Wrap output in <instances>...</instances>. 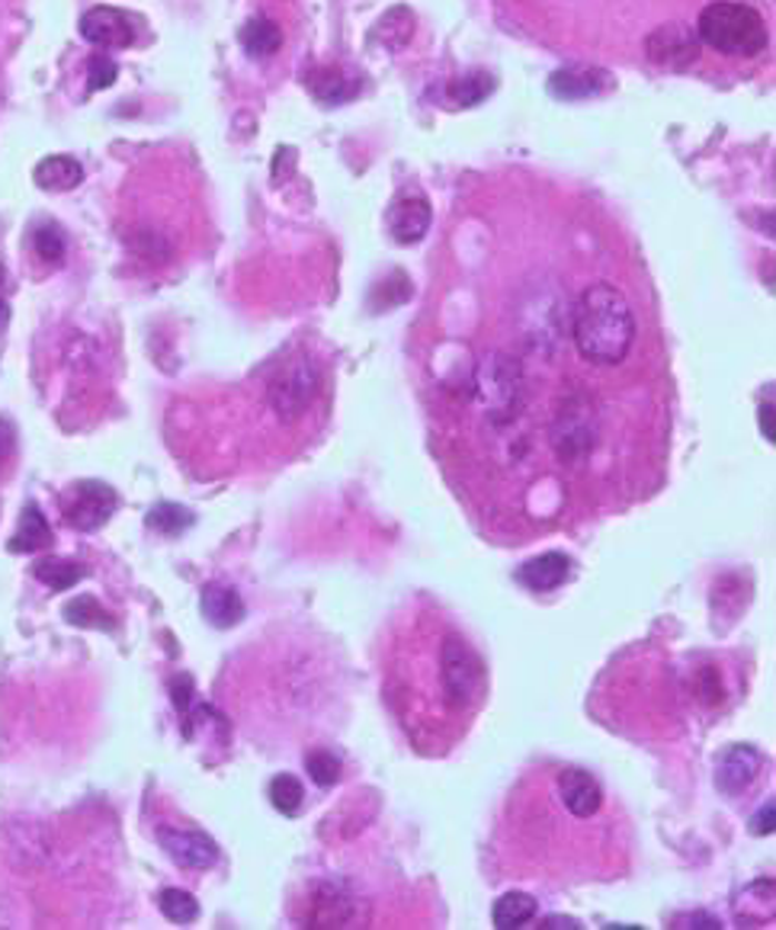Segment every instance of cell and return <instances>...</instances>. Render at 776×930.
<instances>
[{
  "label": "cell",
  "mask_w": 776,
  "mask_h": 930,
  "mask_svg": "<svg viewBox=\"0 0 776 930\" xmlns=\"http://www.w3.org/2000/svg\"><path fill=\"white\" fill-rule=\"evenodd\" d=\"M129 247H132L142 260H149V264H164V260L171 257V244H167V238H164L161 232H154V228H135V232L129 235Z\"/></svg>",
  "instance_id": "27"
},
{
  "label": "cell",
  "mask_w": 776,
  "mask_h": 930,
  "mask_svg": "<svg viewBox=\"0 0 776 930\" xmlns=\"http://www.w3.org/2000/svg\"><path fill=\"white\" fill-rule=\"evenodd\" d=\"M10 450H13V423L0 418V462L10 456Z\"/></svg>",
  "instance_id": "36"
},
{
  "label": "cell",
  "mask_w": 776,
  "mask_h": 930,
  "mask_svg": "<svg viewBox=\"0 0 776 930\" xmlns=\"http://www.w3.org/2000/svg\"><path fill=\"white\" fill-rule=\"evenodd\" d=\"M321 389V372L308 357H293L279 366V372L269 379L267 401L273 415L286 423H293L308 411L315 395Z\"/></svg>",
  "instance_id": "4"
},
{
  "label": "cell",
  "mask_w": 776,
  "mask_h": 930,
  "mask_svg": "<svg viewBox=\"0 0 776 930\" xmlns=\"http://www.w3.org/2000/svg\"><path fill=\"white\" fill-rule=\"evenodd\" d=\"M64 620L71 626H81V630H116V623L110 620V613L93 601V597H74V601L64 606Z\"/></svg>",
  "instance_id": "24"
},
{
  "label": "cell",
  "mask_w": 776,
  "mask_h": 930,
  "mask_svg": "<svg viewBox=\"0 0 776 930\" xmlns=\"http://www.w3.org/2000/svg\"><path fill=\"white\" fill-rule=\"evenodd\" d=\"M700 45L703 42L696 30H690L684 23H667L645 39V55L664 71H690L700 59Z\"/></svg>",
  "instance_id": "8"
},
{
  "label": "cell",
  "mask_w": 776,
  "mask_h": 930,
  "mask_svg": "<svg viewBox=\"0 0 776 930\" xmlns=\"http://www.w3.org/2000/svg\"><path fill=\"white\" fill-rule=\"evenodd\" d=\"M559 793H562V803L565 809L574 815V818H591L598 815L600 803H603V789L594 774L581 770V767H568L562 770L559 777Z\"/></svg>",
  "instance_id": "13"
},
{
  "label": "cell",
  "mask_w": 776,
  "mask_h": 930,
  "mask_svg": "<svg viewBox=\"0 0 776 930\" xmlns=\"http://www.w3.org/2000/svg\"><path fill=\"white\" fill-rule=\"evenodd\" d=\"M200 610H203V616L210 620L215 630H232V626H238L241 620H244L241 594L235 587H225V584H210L203 591Z\"/></svg>",
  "instance_id": "16"
},
{
  "label": "cell",
  "mask_w": 776,
  "mask_h": 930,
  "mask_svg": "<svg viewBox=\"0 0 776 930\" xmlns=\"http://www.w3.org/2000/svg\"><path fill=\"white\" fill-rule=\"evenodd\" d=\"M568 574H571V559L562 552H545L520 569V584H527L530 591H555L559 584H565Z\"/></svg>",
  "instance_id": "17"
},
{
  "label": "cell",
  "mask_w": 776,
  "mask_h": 930,
  "mask_svg": "<svg viewBox=\"0 0 776 930\" xmlns=\"http://www.w3.org/2000/svg\"><path fill=\"white\" fill-rule=\"evenodd\" d=\"M430 222H433L430 203H427V196H420L415 190L395 196L386 212L388 232H391V238L398 241V244H418V241H423V235L430 232Z\"/></svg>",
  "instance_id": "10"
},
{
  "label": "cell",
  "mask_w": 776,
  "mask_h": 930,
  "mask_svg": "<svg viewBox=\"0 0 776 930\" xmlns=\"http://www.w3.org/2000/svg\"><path fill=\"white\" fill-rule=\"evenodd\" d=\"M571 337L578 344V354L594 366H616L626 360L635 340V318L626 296L610 283L588 286L574 308Z\"/></svg>",
  "instance_id": "1"
},
{
  "label": "cell",
  "mask_w": 776,
  "mask_h": 930,
  "mask_svg": "<svg viewBox=\"0 0 776 930\" xmlns=\"http://www.w3.org/2000/svg\"><path fill=\"white\" fill-rule=\"evenodd\" d=\"M760 433L767 437V443H774V440H776L774 405H770V401H767V405H760Z\"/></svg>",
  "instance_id": "35"
},
{
  "label": "cell",
  "mask_w": 776,
  "mask_h": 930,
  "mask_svg": "<svg viewBox=\"0 0 776 930\" xmlns=\"http://www.w3.org/2000/svg\"><path fill=\"white\" fill-rule=\"evenodd\" d=\"M157 844L164 854L183 867V870H210L218 863V844L203 831H180V828H161Z\"/></svg>",
  "instance_id": "9"
},
{
  "label": "cell",
  "mask_w": 776,
  "mask_h": 930,
  "mask_svg": "<svg viewBox=\"0 0 776 930\" xmlns=\"http://www.w3.org/2000/svg\"><path fill=\"white\" fill-rule=\"evenodd\" d=\"M145 523H149L154 533H161V536H180V533H186V530L196 523V517H193V511L180 508V504L164 501V504H154V508H151Z\"/></svg>",
  "instance_id": "22"
},
{
  "label": "cell",
  "mask_w": 776,
  "mask_h": 930,
  "mask_svg": "<svg viewBox=\"0 0 776 930\" xmlns=\"http://www.w3.org/2000/svg\"><path fill=\"white\" fill-rule=\"evenodd\" d=\"M542 930H578L581 924L574 921V918H562V914H549L542 924H539Z\"/></svg>",
  "instance_id": "37"
},
{
  "label": "cell",
  "mask_w": 776,
  "mask_h": 930,
  "mask_svg": "<svg viewBox=\"0 0 776 930\" xmlns=\"http://www.w3.org/2000/svg\"><path fill=\"white\" fill-rule=\"evenodd\" d=\"M88 74L90 91H103V88H110V84L116 81L120 68H116V61L106 59V55H93V59L88 61Z\"/></svg>",
  "instance_id": "32"
},
{
  "label": "cell",
  "mask_w": 776,
  "mask_h": 930,
  "mask_svg": "<svg viewBox=\"0 0 776 930\" xmlns=\"http://www.w3.org/2000/svg\"><path fill=\"white\" fill-rule=\"evenodd\" d=\"M0 289H3V270H0ZM3 308H7V305H3V299H0V318H3Z\"/></svg>",
  "instance_id": "38"
},
{
  "label": "cell",
  "mask_w": 776,
  "mask_h": 930,
  "mask_svg": "<svg viewBox=\"0 0 776 930\" xmlns=\"http://www.w3.org/2000/svg\"><path fill=\"white\" fill-rule=\"evenodd\" d=\"M696 35L703 45H709L725 59H760L770 49L764 17L754 7L732 0L709 3L696 20Z\"/></svg>",
  "instance_id": "2"
},
{
  "label": "cell",
  "mask_w": 776,
  "mask_h": 930,
  "mask_svg": "<svg viewBox=\"0 0 776 930\" xmlns=\"http://www.w3.org/2000/svg\"><path fill=\"white\" fill-rule=\"evenodd\" d=\"M674 928L718 930L722 924H718V918H713V914H703V911H696V914H687V918H677V921H674Z\"/></svg>",
  "instance_id": "34"
},
{
  "label": "cell",
  "mask_w": 776,
  "mask_h": 930,
  "mask_svg": "<svg viewBox=\"0 0 776 930\" xmlns=\"http://www.w3.org/2000/svg\"><path fill=\"white\" fill-rule=\"evenodd\" d=\"M476 401L494 427L510 423L523 405V369L508 354H488L478 362Z\"/></svg>",
  "instance_id": "3"
},
{
  "label": "cell",
  "mask_w": 776,
  "mask_h": 930,
  "mask_svg": "<svg viewBox=\"0 0 776 930\" xmlns=\"http://www.w3.org/2000/svg\"><path fill=\"white\" fill-rule=\"evenodd\" d=\"M32 247L49 264H61L64 260V238H61V232L55 225H39L35 235H32Z\"/></svg>",
  "instance_id": "31"
},
{
  "label": "cell",
  "mask_w": 776,
  "mask_h": 930,
  "mask_svg": "<svg viewBox=\"0 0 776 930\" xmlns=\"http://www.w3.org/2000/svg\"><path fill=\"white\" fill-rule=\"evenodd\" d=\"M32 181L49 193H68L84 181V167H81V161H74L68 154H52V157H42L35 164Z\"/></svg>",
  "instance_id": "18"
},
{
  "label": "cell",
  "mask_w": 776,
  "mask_h": 930,
  "mask_svg": "<svg viewBox=\"0 0 776 930\" xmlns=\"http://www.w3.org/2000/svg\"><path fill=\"white\" fill-rule=\"evenodd\" d=\"M774 818H776V806L774 803H767L764 809L757 811L754 818H751V835H757V838H764V835H774Z\"/></svg>",
  "instance_id": "33"
},
{
  "label": "cell",
  "mask_w": 776,
  "mask_h": 930,
  "mask_svg": "<svg viewBox=\"0 0 776 930\" xmlns=\"http://www.w3.org/2000/svg\"><path fill=\"white\" fill-rule=\"evenodd\" d=\"M32 574H35L45 587H52V591H71L88 571L81 569L78 562H71V559H42V562H35Z\"/></svg>",
  "instance_id": "21"
},
{
  "label": "cell",
  "mask_w": 776,
  "mask_h": 930,
  "mask_svg": "<svg viewBox=\"0 0 776 930\" xmlns=\"http://www.w3.org/2000/svg\"><path fill=\"white\" fill-rule=\"evenodd\" d=\"M305 770H308V777L318 783V786H334V783L340 780V757L337 754H330V750H312L308 757H305Z\"/></svg>",
  "instance_id": "30"
},
{
  "label": "cell",
  "mask_w": 776,
  "mask_h": 930,
  "mask_svg": "<svg viewBox=\"0 0 776 930\" xmlns=\"http://www.w3.org/2000/svg\"><path fill=\"white\" fill-rule=\"evenodd\" d=\"M354 914H357V899L350 892H344L340 886L325 882L312 899L308 928H350Z\"/></svg>",
  "instance_id": "14"
},
{
  "label": "cell",
  "mask_w": 776,
  "mask_h": 930,
  "mask_svg": "<svg viewBox=\"0 0 776 930\" xmlns=\"http://www.w3.org/2000/svg\"><path fill=\"white\" fill-rule=\"evenodd\" d=\"M81 35L96 49H129L135 42L132 17L116 7H93L81 17Z\"/></svg>",
  "instance_id": "11"
},
{
  "label": "cell",
  "mask_w": 776,
  "mask_h": 930,
  "mask_svg": "<svg viewBox=\"0 0 776 930\" xmlns=\"http://www.w3.org/2000/svg\"><path fill=\"white\" fill-rule=\"evenodd\" d=\"M440 677L456 706H472L484 693V661L478 658V652L466 638L447 635L440 652Z\"/></svg>",
  "instance_id": "5"
},
{
  "label": "cell",
  "mask_w": 776,
  "mask_h": 930,
  "mask_svg": "<svg viewBox=\"0 0 776 930\" xmlns=\"http://www.w3.org/2000/svg\"><path fill=\"white\" fill-rule=\"evenodd\" d=\"M269 803H273V809L276 811L296 818L302 811V806H305V789H302V783L296 780L293 774H279V777H273V783H269Z\"/></svg>",
  "instance_id": "25"
},
{
  "label": "cell",
  "mask_w": 776,
  "mask_h": 930,
  "mask_svg": "<svg viewBox=\"0 0 776 930\" xmlns=\"http://www.w3.org/2000/svg\"><path fill=\"white\" fill-rule=\"evenodd\" d=\"M537 918V899L527 892H508L494 901L491 908V921L498 930H517L523 924H530Z\"/></svg>",
  "instance_id": "20"
},
{
  "label": "cell",
  "mask_w": 776,
  "mask_h": 930,
  "mask_svg": "<svg viewBox=\"0 0 776 930\" xmlns=\"http://www.w3.org/2000/svg\"><path fill=\"white\" fill-rule=\"evenodd\" d=\"M760 767H764L760 750L751 748V745H735V748L725 750L722 760H718L716 786L725 796H738V793H745L747 786L757 780Z\"/></svg>",
  "instance_id": "12"
},
{
  "label": "cell",
  "mask_w": 776,
  "mask_h": 930,
  "mask_svg": "<svg viewBox=\"0 0 776 930\" xmlns=\"http://www.w3.org/2000/svg\"><path fill=\"white\" fill-rule=\"evenodd\" d=\"M45 545H52V527H49L45 513L39 511V504H27V508H23V517H20V527H17V533L10 536L7 549H10L13 555H27V552L45 549Z\"/></svg>",
  "instance_id": "19"
},
{
  "label": "cell",
  "mask_w": 776,
  "mask_h": 930,
  "mask_svg": "<svg viewBox=\"0 0 776 930\" xmlns=\"http://www.w3.org/2000/svg\"><path fill=\"white\" fill-rule=\"evenodd\" d=\"M610 88H613V78L600 68H565L549 78V91L562 100H588V96L606 93Z\"/></svg>",
  "instance_id": "15"
},
{
  "label": "cell",
  "mask_w": 776,
  "mask_h": 930,
  "mask_svg": "<svg viewBox=\"0 0 776 930\" xmlns=\"http://www.w3.org/2000/svg\"><path fill=\"white\" fill-rule=\"evenodd\" d=\"M552 443L559 459H565L571 466H578L588 452L598 443V415L591 408L588 398L571 395L559 405L555 423H552Z\"/></svg>",
  "instance_id": "6"
},
{
  "label": "cell",
  "mask_w": 776,
  "mask_h": 930,
  "mask_svg": "<svg viewBox=\"0 0 776 930\" xmlns=\"http://www.w3.org/2000/svg\"><path fill=\"white\" fill-rule=\"evenodd\" d=\"M157 905H161V914L174 924H193L200 918V901L183 889H164Z\"/></svg>",
  "instance_id": "26"
},
{
  "label": "cell",
  "mask_w": 776,
  "mask_h": 930,
  "mask_svg": "<svg viewBox=\"0 0 776 930\" xmlns=\"http://www.w3.org/2000/svg\"><path fill=\"white\" fill-rule=\"evenodd\" d=\"M279 42H283V32H279L276 23H269V20H251V23L241 30V45H244L251 55H257V59L273 55V52L279 49Z\"/></svg>",
  "instance_id": "23"
},
{
  "label": "cell",
  "mask_w": 776,
  "mask_h": 930,
  "mask_svg": "<svg viewBox=\"0 0 776 930\" xmlns=\"http://www.w3.org/2000/svg\"><path fill=\"white\" fill-rule=\"evenodd\" d=\"M308 91L315 93L318 100H325V103H340V100H347L354 93V88L340 78V71L321 68V71H315L308 78Z\"/></svg>",
  "instance_id": "29"
},
{
  "label": "cell",
  "mask_w": 776,
  "mask_h": 930,
  "mask_svg": "<svg viewBox=\"0 0 776 930\" xmlns=\"http://www.w3.org/2000/svg\"><path fill=\"white\" fill-rule=\"evenodd\" d=\"M491 88H494V81H491L484 71H472V74H466V78L452 81L449 96H452L459 106H476V103H481V100L491 93Z\"/></svg>",
  "instance_id": "28"
},
{
  "label": "cell",
  "mask_w": 776,
  "mask_h": 930,
  "mask_svg": "<svg viewBox=\"0 0 776 930\" xmlns=\"http://www.w3.org/2000/svg\"><path fill=\"white\" fill-rule=\"evenodd\" d=\"M116 508H120V498L106 481H78L61 498V511H64L68 527H74L81 533L100 530Z\"/></svg>",
  "instance_id": "7"
}]
</instances>
